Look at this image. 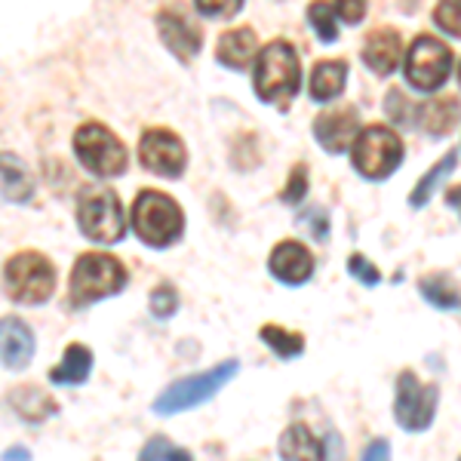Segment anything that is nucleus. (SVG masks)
Instances as JSON below:
<instances>
[{
    "label": "nucleus",
    "instance_id": "1",
    "mask_svg": "<svg viewBox=\"0 0 461 461\" xmlns=\"http://www.w3.org/2000/svg\"><path fill=\"white\" fill-rule=\"evenodd\" d=\"M252 86L265 105H274L280 111L289 108V102L299 95L302 86V65L295 50L286 41L267 43L262 53L256 56V71H252Z\"/></svg>",
    "mask_w": 461,
    "mask_h": 461
},
{
    "label": "nucleus",
    "instance_id": "2",
    "mask_svg": "<svg viewBox=\"0 0 461 461\" xmlns=\"http://www.w3.org/2000/svg\"><path fill=\"white\" fill-rule=\"evenodd\" d=\"M406 158L403 139L391 130V126H366L357 132L351 142V163L366 182H384L400 169V163Z\"/></svg>",
    "mask_w": 461,
    "mask_h": 461
},
{
    "label": "nucleus",
    "instance_id": "3",
    "mask_svg": "<svg viewBox=\"0 0 461 461\" xmlns=\"http://www.w3.org/2000/svg\"><path fill=\"white\" fill-rule=\"evenodd\" d=\"M132 228L148 247H173L185 230L182 206L173 197L160 194V191H142L132 203Z\"/></svg>",
    "mask_w": 461,
    "mask_h": 461
},
{
    "label": "nucleus",
    "instance_id": "4",
    "mask_svg": "<svg viewBox=\"0 0 461 461\" xmlns=\"http://www.w3.org/2000/svg\"><path fill=\"white\" fill-rule=\"evenodd\" d=\"M126 286V271L114 256L102 252H84L71 271V304L86 308L93 302H102L108 295H117Z\"/></svg>",
    "mask_w": 461,
    "mask_h": 461
},
{
    "label": "nucleus",
    "instance_id": "5",
    "mask_svg": "<svg viewBox=\"0 0 461 461\" xmlns=\"http://www.w3.org/2000/svg\"><path fill=\"white\" fill-rule=\"evenodd\" d=\"M6 295L19 304H43L56 289V271L41 252H16L4 267Z\"/></svg>",
    "mask_w": 461,
    "mask_h": 461
},
{
    "label": "nucleus",
    "instance_id": "6",
    "mask_svg": "<svg viewBox=\"0 0 461 461\" xmlns=\"http://www.w3.org/2000/svg\"><path fill=\"white\" fill-rule=\"evenodd\" d=\"M77 225L86 240L117 243L126 234V215L111 188H84L77 197Z\"/></svg>",
    "mask_w": 461,
    "mask_h": 461
},
{
    "label": "nucleus",
    "instance_id": "7",
    "mask_svg": "<svg viewBox=\"0 0 461 461\" xmlns=\"http://www.w3.org/2000/svg\"><path fill=\"white\" fill-rule=\"evenodd\" d=\"M237 373H240V363L228 360V363H221V366H212L200 375L182 378V382L169 384V388L154 400V412L176 415V412H185V409H194L200 403H206V400H212Z\"/></svg>",
    "mask_w": 461,
    "mask_h": 461
},
{
    "label": "nucleus",
    "instance_id": "8",
    "mask_svg": "<svg viewBox=\"0 0 461 461\" xmlns=\"http://www.w3.org/2000/svg\"><path fill=\"white\" fill-rule=\"evenodd\" d=\"M440 388L421 382L412 369H403L397 378V397H393V419L406 434H425L437 419Z\"/></svg>",
    "mask_w": 461,
    "mask_h": 461
},
{
    "label": "nucleus",
    "instance_id": "9",
    "mask_svg": "<svg viewBox=\"0 0 461 461\" xmlns=\"http://www.w3.org/2000/svg\"><path fill=\"white\" fill-rule=\"evenodd\" d=\"M406 84L419 93H437L446 86L452 74V50L430 34H419L412 41L403 62Z\"/></svg>",
    "mask_w": 461,
    "mask_h": 461
},
{
    "label": "nucleus",
    "instance_id": "10",
    "mask_svg": "<svg viewBox=\"0 0 461 461\" xmlns=\"http://www.w3.org/2000/svg\"><path fill=\"white\" fill-rule=\"evenodd\" d=\"M74 154L86 173L99 178H114L126 169V148L121 139L102 123H84L74 136Z\"/></svg>",
    "mask_w": 461,
    "mask_h": 461
},
{
    "label": "nucleus",
    "instance_id": "11",
    "mask_svg": "<svg viewBox=\"0 0 461 461\" xmlns=\"http://www.w3.org/2000/svg\"><path fill=\"white\" fill-rule=\"evenodd\" d=\"M139 158H142L145 169L158 173L163 178H178L185 173L188 163V151H185L182 139L169 130H148L139 142Z\"/></svg>",
    "mask_w": 461,
    "mask_h": 461
},
{
    "label": "nucleus",
    "instance_id": "12",
    "mask_svg": "<svg viewBox=\"0 0 461 461\" xmlns=\"http://www.w3.org/2000/svg\"><path fill=\"white\" fill-rule=\"evenodd\" d=\"M360 132V114L354 105L332 108L314 121V139L326 154H345Z\"/></svg>",
    "mask_w": 461,
    "mask_h": 461
},
{
    "label": "nucleus",
    "instance_id": "13",
    "mask_svg": "<svg viewBox=\"0 0 461 461\" xmlns=\"http://www.w3.org/2000/svg\"><path fill=\"white\" fill-rule=\"evenodd\" d=\"M267 271L286 286H302L314 277V256L308 247H302L299 240H284L277 243L267 258Z\"/></svg>",
    "mask_w": 461,
    "mask_h": 461
},
{
    "label": "nucleus",
    "instance_id": "14",
    "mask_svg": "<svg viewBox=\"0 0 461 461\" xmlns=\"http://www.w3.org/2000/svg\"><path fill=\"white\" fill-rule=\"evenodd\" d=\"M400 59H403V41H400L397 28H375L366 37V47H363V62L369 71H375L378 77H388L400 68Z\"/></svg>",
    "mask_w": 461,
    "mask_h": 461
},
{
    "label": "nucleus",
    "instance_id": "15",
    "mask_svg": "<svg viewBox=\"0 0 461 461\" xmlns=\"http://www.w3.org/2000/svg\"><path fill=\"white\" fill-rule=\"evenodd\" d=\"M34 357V336L19 317L0 320V363L6 369H25Z\"/></svg>",
    "mask_w": 461,
    "mask_h": 461
},
{
    "label": "nucleus",
    "instance_id": "16",
    "mask_svg": "<svg viewBox=\"0 0 461 461\" xmlns=\"http://www.w3.org/2000/svg\"><path fill=\"white\" fill-rule=\"evenodd\" d=\"M158 28H160V37H163V43H167V50L182 65H188L191 59L200 53V32L185 16H178V13H160Z\"/></svg>",
    "mask_w": 461,
    "mask_h": 461
},
{
    "label": "nucleus",
    "instance_id": "17",
    "mask_svg": "<svg viewBox=\"0 0 461 461\" xmlns=\"http://www.w3.org/2000/svg\"><path fill=\"white\" fill-rule=\"evenodd\" d=\"M415 114H419L415 117V126H419L425 136L440 139L456 130V123L461 121V105H458V99H434V102H428V105H421Z\"/></svg>",
    "mask_w": 461,
    "mask_h": 461
},
{
    "label": "nucleus",
    "instance_id": "18",
    "mask_svg": "<svg viewBox=\"0 0 461 461\" xmlns=\"http://www.w3.org/2000/svg\"><path fill=\"white\" fill-rule=\"evenodd\" d=\"M0 194L10 203H28L34 197V178L16 154H0Z\"/></svg>",
    "mask_w": 461,
    "mask_h": 461
},
{
    "label": "nucleus",
    "instance_id": "19",
    "mask_svg": "<svg viewBox=\"0 0 461 461\" xmlns=\"http://www.w3.org/2000/svg\"><path fill=\"white\" fill-rule=\"evenodd\" d=\"M258 53V41L252 28H234V32L221 34L219 41V62L234 71H243Z\"/></svg>",
    "mask_w": 461,
    "mask_h": 461
},
{
    "label": "nucleus",
    "instance_id": "20",
    "mask_svg": "<svg viewBox=\"0 0 461 461\" xmlns=\"http://www.w3.org/2000/svg\"><path fill=\"white\" fill-rule=\"evenodd\" d=\"M345 84H348V62H341V59L317 62L314 71H311V99L314 102L339 99Z\"/></svg>",
    "mask_w": 461,
    "mask_h": 461
},
{
    "label": "nucleus",
    "instance_id": "21",
    "mask_svg": "<svg viewBox=\"0 0 461 461\" xmlns=\"http://www.w3.org/2000/svg\"><path fill=\"white\" fill-rule=\"evenodd\" d=\"M419 293L428 304H434L437 311H461V286L456 277L443 271L425 274L419 280Z\"/></svg>",
    "mask_w": 461,
    "mask_h": 461
},
{
    "label": "nucleus",
    "instance_id": "22",
    "mask_svg": "<svg viewBox=\"0 0 461 461\" xmlns=\"http://www.w3.org/2000/svg\"><path fill=\"white\" fill-rule=\"evenodd\" d=\"M456 167H458V151H449L443 160H437L434 167H430L428 173L421 176L419 182H415L412 194H409V206H412V210H421V206H428L430 197H434L437 191L443 188L446 178L456 173Z\"/></svg>",
    "mask_w": 461,
    "mask_h": 461
},
{
    "label": "nucleus",
    "instance_id": "23",
    "mask_svg": "<svg viewBox=\"0 0 461 461\" xmlns=\"http://www.w3.org/2000/svg\"><path fill=\"white\" fill-rule=\"evenodd\" d=\"M93 373V351L86 345H68L62 363L50 373L53 384H84Z\"/></svg>",
    "mask_w": 461,
    "mask_h": 461
},
{
    "label": "nucleus",
    "instance_id": "24",
    "mask_svg": "<svg viewBox=\"0 0 461 461\" xmlns=\"http://www.w3.org/2000/svg\"><path fill=\"white\" fill-rule=\"evenodd\" d=\"M280 456L284 458H326V446L308 425H289L280 437Z\"/></svg>",
    "mask_w": 461,
    "mask_h": 461
},
{
    "label": "nucleus",
    "instance_id": "25",
    "mask_svg": "<svg viewBox=\"0 0 461 461\" xmlns=\"http://www.w3.org/2000/svg\"><path fill=\"white\" fill-rule=\"evenodd\" d=\"M10 403L19 412V419H25V421H43V419H50V415H56V403L41 388L13 391Z\"/></svg>",
    "mask_w": 461,
    "mask_h": 461
},
{
    "label": "nucleus",
    "instance_id": "26",
    "mask_svg": "<svg viewBox=\"0 0 461 461\" xmlns=\"http://www.w3.org/2000/svg\"><path fill=\"white\" fill-rule=\"evenodd\" d=\"M258 336H262V341L280 357V360H293V357H299L304 351L302 332H289V330H284V326H277V323L262 326V332H258Z\"/></svg>",
    "mask_w": 461,
    "mask_h": 461
},
{
    "label": "nucleus",
    "instance_id": "27",
    "mask_svg": "<svg viewBox=\"0 0 461 461\" xmlns=\"http://www.w3.org/2000/svg\"><path fill=\"white\" fill-rule=\"evenodd\" d=\"M308 22L323 43L339 41V16H336V6L332 4H326V0H314V4L308 6Z\"/></svg>",
    "mask_w": 461,
    "mask_h": 461
},
{
    "label": "nucleus",
    "instance_id": "28",
    "mask_svg": "<svg viewBox=\"0 0 461 461\" xmlns=\"http://www.w3.org/2000/svg\"><path fill=\"white\" fill-rule=\"evenodd\" d=\"M434 25L443 34L461 37V0H440L434 6Z\"/></svg>",
    "mask_w": 461,
    "mask_h": 461
},
{
    "label": "nucleus",
    "instance_id": "29",
    "mask_svg": "<svg viewBox=\"0 0 461 461\" xmlns=\"http://www.w3.org/2000/svg\"><path fill=\"white\" fill-rule=\"evenodd\" d=\"M299 225L314 237L317 243H326L330 240V212L320 210V206H311V210L299 212Z\"/></svg>",
    "mask_w": 461,
    "mask_h": 461
},
{
    "label": "nucleus",
    "instance_id": "30",
    "mask_svg": "<svg viewBox=\"0 0 461 461\" xmlns=\"http://www.w3.org/2000/svg\"><path fill=\"white\" fill-rule=\"evenodd\" d=\"M348 274H351L354 280H360L363 286H378L382 284V271L369 262L366 256H360V252H354L351 258H348Z\"/></svg>",
    "mask_w": 461,
    "mask_h": 461
},
{
    "label": "nucleus",
    "instance_id": "31",
    "mask_svg": "<svg viewBox=\"0 0 461 461\" xmlns=\"http://www.w3.org/2000/svg\"><path fill=\"white\" fill-rule=\"evenodd\" d=\"M194 6L210 19H234L243 10V0H194Z\"/></svg>",
    "mask_w": 461,
    "mask_h": 461
},
{
    "label": "nucleus",
    "instance_id": "32",
    "mask_svg": "<svg viewBox=\"0 0 461 461\" xmlns=\"http://www.w3.org/2000/svg\"><path fill=\"white\" fill-rule=\"evenodd\" d=\"M176 308H178V295H176V289L173 286H158L151 293V311H154V317L158 320H167V317H173L176 314Z\"/></svg>",
    "mask_w": 461,
    "mask_h": 461
},
{
    "label": "nucleus",
    "instance_id": "33",
    "mask_svg": "<svg viewBox=\"0 0 461 461\" xmlns=\"http://www.w3.org/2000/svg\"><path fill=\"white\" fill-rule=\"evenodd\" d=\"M304 194H308V169L304 167H295L293 169V176H289V185H286V191L280 194V200L289 206H295V203H302Z\"/></svg>",
    "mask_w": 461,
    "mask_h": 461
},
{
    "label": "nucleus",
    "instance_id": "34",
    "mask_svg": "<svg viewBox=\"0 0 461 461\" xmlns=\"http://www.w3.org/2000/svg\"><path fill=\"white\" fill-rule=\"evenodd\" d=\"M369 0H336V16L345 25H360L363 16H366Z\"/></svg>",
    "mask_w": 461,
    "mask_h": 461
},
{
    "label": "nucleus",
    "instance_id": "35",
    "mask_svg": "<svg viewBox=\"0 0 461 461\" xmlns=\"http://www.w3.org/2000/svg\"><path fill=\"white\" fill-rule=\"evenodd\" d=\"M142 458H188V452L178 449L169 440H163V437H154L151 443H145Z\"/></svg>",
    "mask_w": 461,
    "mask_h": 461
},
{
    "label": "nucleus",
    "instance_id": "36",
    "mask_svg": "<svg viewBox=\"0 0 461 461\" xmlns=\"http://www.w3.org/2000/svg\"><path fill=\"white\" fill-rule=\"evenodd\" d=\"M388 456H391L388 440H375V443H369L366 449H363V458H388Z\"/></svg>",
    "mask_w": 461,
    "mask_h": 461
},
{
    "label": "nucleus",
    "instance_id": "37",
    "mask_svg": "<svg viewBox=\"0 0 461 461\" xmlns=\"http://www.w3.org/2000/svg\"><path fill=\"white\" fill-rule=\"evenodd\" d=\"M446 203H449L452 210L458 212V219H461V185H456V188L446 191Z\"/></svg>",
    "mask_w": 461,
    "mask_h": 461
},
{
    "label": "nucleus",
    "instance_id": "38",
    "mask_svg": "<svg viewBox=\"0 0 461 461\" xmlns=\"http://www.w3.org/2000/svg\"><path fill=\"white\" fill-rule=\"evenodd\" d=\"M28 456H32V452H28V449H22V446H16V449H10V452H6V458H28Z\"/></svg>",
    "mask_w": 461,
    "mask_h": 461
},
{
    "label": "nucleus",
    "instance_id": "39",
    "mask_svg": "<svg viewBox=\"0 0 461 461\" xmlns=\"http://www.w3.org/2000/svg\"><path fill=\"white\" fill-rule=\"evenodd\" d=\"M458 84H461V65H458Z\"/></svg>",
    "mask_w": 461,
    "mask_h": 461
}]
</instances>
